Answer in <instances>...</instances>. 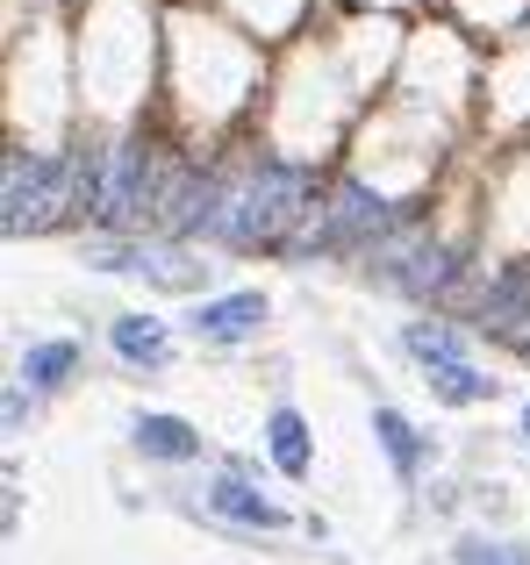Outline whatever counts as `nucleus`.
Instances as JSON below:
<instances>
[{"mask_svg":"<svg viewBox=\"0 0 530 565\" xmlns=\"http://www.w3.org/2000/svg\"><path fill=\"white\" fill-rule=\"evenodd\" d=\"M523 429H530V408H523Z\"/></svg>","mask_w":530,"mask_h":565,"instance_id":"f3484780","label":"nucleus"},{"mask_svg":"<svg viewBox=\"0 0 530 565\" xmlns=\"http://www.w3.org/2000/svg\"><path fill=\"white\" fill-rule=\"evenodd\" d=\"M137 451H151V458H201V437L180 423V415H144L137 423Z\"/></svg>","mask_w":530,"mask_h":565,"instance_id":"0eeeda50","label":"nucleus"},{"mask_svg":"<svg viewBox=\"0 0 530 565\" xmlns=\"http://www.w3.org/2000/svg\"><path fill=\"white\" fill-rule=\"evenodd\" d=\"M144 201H151V158H144V143H123V151H108V207L100 215L137 222Z\"/></svg>","mask_w":530,"mask_h":565,"instance_id":"7ed1b4c3","label":"nucleus"},{"mask_svg":"<svg viewBox=\"0 0 530 565\" xmlns=\"http://www.w3.org/2000/svg\"><path fill=\"white\" fill-rule=\"evenodd\" d=\"M72 359H80L72 344H36V351L22 359V380H36V386H57V380L72 373Z\"/></svg>","mask_w":530,"mask_h":565,"instance_id":"ddd939ff","label":"nucleus"},{"mask_svg":"<svg viewBox=\"0 0 530 565\" xmlns=\"http://www.w3.org/2000/svg\"><path fill=\"white\" fill-rule=\"evenodd\" d=\"M72 207V158H29V151H8V236H29L43 222Z\"/></svg>","mask_w":530,"mask_h":565,"instance_id":"f03ea898","label":"nucleus"},{"mask_svg":"<svg viewBox=\"0 0 530 565\" xmlns=\"http://www.w3.org/2000/svg\"><path fill=\"white\" fill-rule=\"evenodd\" d=\"M459 565H530V552H517V544H480V537H466V544H459Z\"/></svg>","mask_w":530,"mask_h":565,"instance_id":"dca6fc26","label":"nucleus"},{"mask_svg":"<svg viewBox=\"0 0 530 565\" xmlns=\"http://www.w3.org/2000/svg\"><path fill=\"white\" fill-rule=\"evenodd\" d=\"M373 230H388V201H380V193H365L359 180L337 186V207H330L322 244H351V236H373Z\"/></svg>","mask_w":530,"mask_h":565,"instance_id":"20e7f679","label":"nucleus"},{"mask_svg":"<svg viewBox=\"0 0 530 565\" xmlns=\"http://www.w3.org/2000/svg\"><path fill=\"white\" fill-rule=\"evenodd\" d=\"M409 351L431 359V365H459V344H452V330H437V322H431V330L416 322V330H409Z\"/></svg>","mask_w":530,"mask_h":565,"instance_id":"2eb2a0df","label":"nucleus"},{"mask_svg":"<svg viewBox=\"0 0 530 565\" xmlns=\"http://www.w3.org/2000/svg\"><path fill=\"white\" fill-rule=\"evenodd\" d=\"M431 386H437L445 401H488V394H495V380H480L474 365H431Z\"/></svg>","mask_w":530,"mask_h":565,"instance_id":"f8f14e48","label":"nucleus"},{"mask_svg":"<svg viewBox=\"0 0 530 565\" xmlns=\"http://www.w3.org/2000/svg\"><path fill=\"white\" fill-rule=\"evenodd\" d=\"M209 509H215V515H230V523H252V530H279V509H273L265 494H252V487H237V480L215 487Z\"/></svg>","mask_w":530,"mask_h":565,"instance_id":"6e6552de","label":"nucleus"},{"mask_svg":"<svg viewBox=\"0 0 530 565\" xmlns=\"http://www.w3.org/2000/svg\"><path fill=\"white\" fill-rule=\"evenodd\" d=\"M294 215H308V180L294 166H258V180L223 215V236H237V244H279Z\"/></svg>","mask_w":530,"mask_h":565,"instance_id":"f257e3e1","label":"nucleus"},{"mask_svg":"<svg viewBox=\"0 0 530 565\" xmlns=\"http://www.w3.org/2000/svg\"><path fill=\"white\" fill-rule=\"evenodd\" d=\"M265 437H273V458H279V472H308V423L294 408H279L273 423H265Z\"/></svg>","mask_w":530,"mask_h":565,"instance_id":"9d476101","label":"nucleus"},{"mask_svg":"<svg viewBox=\"0 0 530 565\" xmlns=\"http://www.w3.org/2000/svg\"><path fill=\"white\" fill-rule=\"evenodd\" d=\"M115 351H123V359L129 365H166V330H158V322L151 316H123V322H115Z\"/></svg>","mask_w":530,"mask_h":565,"instance_id":"1a4fd4ad","label":"nucleus"},{"mask_svg":"<svg viewBox=\"0 0 530 565\" xmlns=\"http://www.w3.org/2000/svg\"><path fill=\"white\" fill-rule=\"evenodd\" d=\"M258 322H265V294H230V301L201 308V337H215V344H237V337H252Z\"/></svg>","mask_w":530,"mask_h":565,"instance_id":"39448f33","label":"nucleus"},{"mask_svg":"<svg viewBox=\"0 0 530 565\" xmlns=\"http://www.w3.org/2000/svg\"><path fill=\"white\" fill-rule=\"evenodd\" d=\"M388 287H409V294H431V287H445V250H431V244H409L402 258H388Z\"/></svg>","mask_w":530,"mask_h":565,"instance_id":"423d86ee","label":"nucleus"},{"mask_svg":"<svg viewBox=\"0 0 530 565\" xmlns=\"http://www.w3.org/2000/svg\"><path fill=\"white\" fill-rule=\"evenodd\" d=\"M215 201H223V193H215V180H187V193H180V207H172V230H209V222H223L215 215Z\"/></svg>","mask_w":530,"mask_h":565,"instance_id":"9b49d317","label":"nucleus"},{"mask_svg":"<svg viewBox=\"0 0 530 565\" xmlns=\"http://www.w3.org/2000/svg\"><path fill=\"white\" fill-rule=\"evenodd\" d=\"M373 429H380V444H388V458H394V466H402V472H416V429H409L394 408H380V415H373Z\"/></svg>","mask_w":530,"mask_h":565,"instance_id":"4468645a","label":"nucleus"}]
</instances>
